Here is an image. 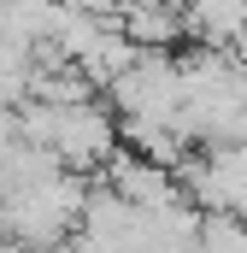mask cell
Here are the masks:
<instances>
[{
    "mask_svg": "<svg viewBox=\"0 0 247 253\" xmlns=\"http://www.w3.org/2000/svg\"><path fill=\"white\" fill-rule=\"evenodd\" d=\"M118 30L141 47V53H171L177 42H183V12L171 6V0H153V6H129V12H118Z\"/></svg>",
    "mask_w": 247,
    "mask_h": 253,
    "instance_id": "cell-5",
    "label": "cell"
},
{
    "mask_svg": "<svg viewBox=\"0 0 247 253\" xmlns=\"http://www.w3.org/2000/svg\"><path fill=\"white\" fill-rule=\"evenodd\" d=\"M124 118H141V124H171L183 118V71L171 53H141V65L112 88Z\"/></svg>",
    "mask_w": 247,
    "mask_h": 253,
    "instance_id": "cell-2",
    "label": "cell"
},
{
    "mask_svg": "<svg viewBox=\"0 0 247 253\" xmlns=\"http://www.w3.org/2000/svg\"><path fill=\"white\" fill-rule=\"evenodd\" d=\"M183 30L200 42V47H236L247 30V6L242 0H188L183 6Z\"/></svg>",
    "mask_w": 247,
    "mask_h": 253,
    "instance_id": "cell-4",
    "label": "cell"
},
{
    "mask_svg": "<svg viewBox=\"0 0 247 253\" xmlns=\"http://www.w3.org/2000/svg\"><path fill=\"white\" fill-rule=\"evenodd\" d=\"M236 47H242V59H247V30H242V42H236Z\"/></svg>",
    "mask_w": 247,
    "mask_h": 253,
    "instance_id": "cell-6",
    "label": "cell"
},
{
    "mask_svg": "<svg viewBox=\"0 0 247 253\" xmlns=\"http://www.w3.org/2000/svg\"><path fill=\"white\" fill-rule=\"evenodd\" d=\"M124 147L118 124L106 118V106H53V135H47V153L59 159L65 171H94V165H112V153Z\"/></svg>",
    "mask_w": 247,
    "mask_h": 253,
    "instance_id": "cell-1",
    "label": "cell"
},
{
    "mask_svg": "<svg viewBox=\"0 0 247 253\" xmlns=\"http://www.w3.org/2000/svg\"><path fill=\"white\" fill-rule=\"evenodd\" d=\"M106 189L118 194L124 206H135V212H171V206H188L183 183H177V171H165V165H147V159H135L129 147L112 153V165H106Z\"/></svg>",
    "mask_w": 247,
    "mask_h": 253,
    "instance_id": "cell-3",
    "label": "cell"
}]
</instances>
